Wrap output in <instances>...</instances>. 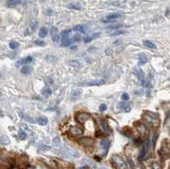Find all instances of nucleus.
<instances>
[{"mask_svg": "<svg viewBox=\"0 0 170 169\" xmlns=\"http://www.w3.org/2000/svg\"><path fill=\"white\" fill-rule=\"evenodd\" d=\"M112 161L114 163V165L118 169H126V167H127L125 162L123 161L121 156H117V155H114L112 157Z\"/></svg>", "mask_w": 170, "mask_h": 169, "instance_id": "nucleus-1", "label": "nucleus"}, {"mask_svg": "<svg viewBox=\"0 0 170 169\" xmlns=\"http://www.w3.org/2000/svg\"><path fill=\"white\" fill-rule=\"evenodd\" d=\"M151 141L147 139L144 142V146H143V149H142V151L140 155V157H139V159L142 160L144 158L145 156H146L149 152H150V150H151Z\"/></svg>", "mask_w": 170, "mask_h": 169, "instance_id": "nucleus-2", "label": "nucleus"}, {"mask_svg": "<svg viewBox=\"0 0 170 169\" xmlns=\"http://www.w3.org/2000/svg\"><path fill=\"white\" fill-rule=\"evenodd\" d=\"M105 83V81L102 79H95L91 80V81H87V82H82V83H78V85H82V86H101Z\"/></svg>", "mask_w": 170, "mask_h": 169, "instance_id": "nucleus-3", "label": "nucleus"}, {"mask_svg": "<svg viewBox=\"0 0 170 169\" xmlns=\"http://www.w3.org/2000/svg\"><path fill=\"white\" fill-rule=\"evenodd\" d=\"M75 118H76L77 122H79L81 124H84V122H86L90 119V116L86 112H78Z\"/></svg>", "mask_w": 170, "mask_h": 169, "instance_id": "nucleus-4", "label": "nucleus"}, {"mask_svg": "<svg viewBox=\"0 0 170 169\" xmlns=\"http://www.w3.org/2000/svg\"><path fill=\"white\" fill-rule=\"evenodd\" d=\"M79 143L85 147H91L94 144V140L92 138L84 137L79 139Z\"/></svg>", "mask_w": 170, "mask_h": 169, "instance_id": "nucleus-5", "label": "nucleus"}, {"mask_svg": "<svg viewBox=\"0 0 170 169\" xmlns=\"http://www.w3.org/2000/svg\"><path fill=\"white\" fill-rule=\"evenodd\" d=\"M69 131H70V134H71V135H73V136H80V135H82V134H84V131L82 130L81 128L76 127V126H72V127H71L70 129H69Z\"/></svg>", "mask_w": 170, "mask_h": 169, "instance_id": "nucleus-6", "label": "nucleus"}, {"mask_svg": "<svg viewBox=\"0 0 170 169\" xmlns=\"http://www.w3.org/2000/svg\"><path fill=\"white\" fill-rule=\"evenodd\" d=\"M121 16V15L118 13H114V14H111V15H109V16H107L106 17V19L102 20V21L104 23H109V22H112V21H113L114 20L117 19V18H119Z\"/></svg>", "mask_w": 170, "mask_h": 169, "instance_id": "nucleus-7", "label": "nucleus"}, {"mask_svg": "<svg viewBox=\"0 0 170 169\" xmlns=\"http://www.w3.org/2000/svg\"><path fill=\"white\" fill-rule=\"evenodd\" d=\"M81 94H82V90L81 89H74L71 91L70 97L72 100H77L80 98Z\"/></svg>", "mask_w": 170, "mask_h": 169, "instance_id": "nucleus-8", "label": "nucleus"}, {"mask_svg": "<svg viewBox=\"0 0 170 169\" xmlns=\"http://www.w3.org/2000/svg\"><path fill=\"white\" fill-rule=\"evenodd\" d=\"M100 126H101L103 131L107 134H110L112 133V130H111L109 125H108V123H107V121L106 120H101L100 121Z\"/></svg>", "mask_w": 170, "mask_h": 169, "instance_id": "nucleus-9", "label": "nucleus"}, {"mask_svg": "<svg viewBox=\"0 0 170 169\" xmlns=\"http://www.w3.org/2000/svg\"><path fill=\"white\" fill-rule=\"evenodd\" d=\"M135 75L138 77L139 80L144 84V73H143V71L140 68H136L135 69Z\"/></svg>", "mask_w": 170, "mask_h": 169, "instance_id": "nucleus-10", "label": "nucleus"}, {"mask_svg": "<svg viewBox=\"0 0 170 169\" xmlns=\"http://www.w3.org/2000/svg\"><path fill=\"white\" fill-rule=\"evenodd\" d=\"M32 61V56H27V57H25L21 59V61L17 62V65H28L29 63H31Z\"/></svg>", "mask_w": 170, "mask_h": 169, "instance_id": "nucleus-11", "label": "nucleus"}, {"mask_svg": "<svg viewBox=\"0 0 170 169\" xmlns=\"http://www.w3.org/2000/svg\"><path fill=\"white\" fill-rule=\"evenodd\" d=\"M70 33H71V30H70V29H66V30L61 32V38H62L61 40H62V42L69 39V35H70Z\"/></svg>", "mask_w": 170, "mask_h": 169, "instance_id": "nucleus-12", "label": "nucleus"}, {"mask_svg": "<svg viewBox=\"0 0 170 169\" xmlns=\"http://www.w3.org/2000/svg\"><path fill=\"white\" fill-rule=\"evenodd\" d=\"M100 144H101V146H102V148L105 150V151H106V153H107V151H108V150H109L110 148V142L108 139H102V140L100 141Z\"/></svg>", "mask_w": 170, "mask_h": 169, "instance_id": "nucleus-13", "label": "nucleus"}, {"mask_svg": "<svg viewBox=\"0 0 170 169\" xmlns=\"http://www.w3.org/2000/svg\"><path fill=\"white\" fill-rule=\"evenodd\" d=\"M21 0H7V6L10 8H13V7L18 5L19 3H21Z\"/></svg>", "mask_w": 170, "mask_h": 169, "instance_id": "nucleus-14", "label": "nucleus"}, {"mask_svg": "<svg viewBox=\"0 0 170 169\" xmlns=\"http://www.w3.org/2000/svg\"><path fill=\"white\" fill-rule=\"evenodd\" d=\"M10 138L6 136V135H3L0 137V144H3V145H7V144H10Z\"/></svg>", "mask_w": 170, "mask_h": 169, "instance_id": "nucleus-15", "label": "nucleus"}, {"mask_svg": "<svg viewBox=\"0 0 170 169\" xmlns=\"http://www.w3.org/2000/svg\"><path fill=\"white\" fill-rule=\"evenodd\" d=\"M48 29L46 28L45 26H43V27H41L40 28V31H39V35L40 38H45L46 36L48 35Z\"/></svg>", "mask_w": 170, "mask_h": 169, "instance_id": "nucleus-16", "label": "nucleus"}, {"mask_svg": "<svg viewBox=\"0 0 170 169\" xmlns=\"http://www.w3.org/2000/svg\"><path fill=\"white\" fill-rule=\"evenodd\" d=\"M38 123L40 126H44L48 123V118L46 116H40L38 118Z\"/></svg>", "mask_w": 170, "mask_h": 169, "instance_id": "nucleus-17", "label": "nucleus"}, {"mask_svg": "<svg viewBox=\"0 0 170 169\" xmlns=\"http://www.w3.org/2000/svg\"><path fill=\"white\" fill-rule=\"evenodd\" d=\"M147 58L145 54H141L139 55V64L140 65H144L147 63Z\"/></svg>", "mask_w": 170, "mask_h": 169, "instance_id": "nucleus-18", "label": "nucleus"}, {"mask_svg": "<svg viewBox=\"0 0 170 169\" xmlns=\"http://www.w3.org/2000/svg\"><path fill=\"white\" fill-rule=\"evenodd\" d=\"M67 8L71 9V10H80L81 9H82V7H81V5L79 4V3H69V4L67 5Z\"/></svg>", "mask_w": 170, "mask_h": 169, "instance_id": "nucleus-19", "label": "nucleus"}, {"mask_svg": "<svg viewBox=\"0 0 170 169\" xmlns=\"http://www.w3.org/2000/svg\"><path fill=\"white\" fill-rule=\"evenodd\" d=\"M31 71H32V68L28 66H24L23 67H21V72L22 74H30L31 73Z\"/></svg>", "mask_w": 170, "mask_h": 169, "instance_id": "nucleus-20", "label": "nucleus"}, {"mask_svg": "<svg viewBox=\"0 0 170 169\" xmlns=\"http://www.w3.org/2000/svg\"><path fill=\"white\" fill-rule=\"evenodd\" d=\"M143 44L145 46V47H147L149 48H152V49H155V48H157V46L153 43H151L150 41H144L143 42Z\"/></svg>", "mask_w": 170, "mask_h": 169, "instance_id": "nucleus-21", "label": "nucleus"}, {"mask_svg": "<svg viewBox=\"0 0 170 169\" xmlns=\"http://www.w3.org/2000/svg\"><path fill=\"white\" fill-rule=\"evenodd\" d=\"M119 107L126 112H128L130 111V107H129L128 104H126V103H119Z\"/></svg>", "mask_w": 170, "mask_h": 169, "instance_id": "nucleus-22", "label": "nucleus"}, {"mask_svg": "<svg viewBox=\"0 0 170 169\" xmlns=\"http://www.w3.org/2000/svg\"><path fill=\"white\" fill-rule=\"evenodd\" d=\"M42 94L44 97H48L52 94V90L49 88H45L42 91Z\"/></svg>", "mask_w": 170, "mask_h": 169, "instance_id": "nucleus-23", "label": "nucleus"}, {"mask_svg": "<svg viewBox=\"0 0 170 169\" xmlns=\"http://www.w3.org/2000/svg\"><path fill=\"white\" fill-rule=\"evenodd\" d=\"M99 34V33H97V34H94V35L91 36V37H89V36H87V37H84V43H90L91 42L93 39H94V38H97Z\"/></svg>", "mask_w": 170, "mask_h": 169, "instance_id": "nucleus-24", "label": "nucleus"}, {"mask_svg": "<svg viewBox=\"0 0 170 169\" xmlns=\"http://www.w3.org/2000/svg\"><path fill=\"white\" fill-rule=\"evenodd\" d=\"M73 43V41H72V39H69L68 40H66V41H63L61 42V47H68V46H70V45L71 44Z\"/></svg>", "mask_w": 170, "mask_h": 169, "instance_id": "nucleus-25", "label": "nucleus"}, {"mask_svg": "<svg viewBox=\"0 0 170 169\" xmlns=\"http://www.w3.org/2000/svg\"><path fill=\"white\" fill-rule=\"evenodd\" d=\"M84 29H85V26H83V25H77V26H74L73 30L76 31V32H84Z\"/></svg>", "mask_w": 170, "mask_h": 169, "instance_id": "nucleus-26", "label": "nucleus"}, {"mask_svg": "<svg viewBox=\"0 0 170 169\" xmlns=\"http://www.w3.org/2000/svg\"><path fill=\"white\" fill-rule=\"evenodd\" d=\"M84 162H87V164L90 166V167H91L92 169H97V166L95 163H94L93 162H91V161H89V160L87 159H84Z\"/></svg>", "mask_w": 170, "mask_h": 169, "instance_id": "nucleus-27", "label": "nucleus"}, {"mask_svg": "<svg viewBox=\"0 0 170 169\" xmlns=\"http://www.w3.org/2000/svg\"><path fill=\"white\" fill-rule=\"evenodd\" d=\"M20 43L18 42H11L10 43V48L11 49H16V48H19Z\"/></svg>", "mask_w": 170, "mask_h": 169, "instance_id": "nucleus-28", "label": "nucleus"}, {"mask_svg": "<svg viewBox=\"0 0 170 169\" xmlns=\"http://www.w3.org/2000/svg\"><path fill=\"white\" fill-rule=\"evenodd\" d=\"M19 137L21 140H25L26 139V134L22 130L19 131Z\"/></svg>", "mask_w": 170, "mask_h": 169, "instance_id": "nucleus-29", "label": "nucleus"}, {"mask_svg": "<svg viewBox=\"0 0 170 169\" xmlns=\"http://www.w3.org/2000/svg\"><path fill=\"white\" fill-rule=\"evenodd\" d=\"M99 112H105V111L107 110V105H106V104H101V105H99Z\"/></svg>", "mask_w": 170, "mask_h": 169, "instance_id": "nucleus-30", "label": "nucleus"}, {"mask_svg": "<svg viewBox=\"0 0 170 169\" xmlns=\"http://www.w3.org/2000/svg\"><path fill=\"white\" fill-rule=\"evenodd\" d=\"M123 33H125L124 31H116V32L111 33V36H118V35H122Z\"/></svg>", "mask_w": 170, "mask_h": 169, "instance_id": "nucleus-31", "label": "nucleus"}, {"mask_svg": "<svg viewBox=\"0 0 170 169\" xmlns=\"http://www.w3.org/2000/svg\"><path fill=\"white\" fill-rule=\"evenodd\" d=\"M58 32V29L56 27H51L50 29V31H49V33H50V35H55V34H57Z\"/></svg>", "mask_w": 170, "mask_h": 169, "instance_id": "nucleus-32", "label": "nucleus"}, {"mask_svg": "<svg viewBox=\"0 0 170 169\" xmlns=\"http://www.w3.org/2000/svg\"><path fill=\"white\" fill-rule=\"evenodd\" d=\"M59 40H60V36L58 35V34L52 35V41L57 43V42H59Z\"/></svg>", "mask_w": 170, "mask_h": 169, "instance_id": "nucleus-33", "label": "nucleus"}, {"mask_svg": "<svg viewBox=\"0 0 170 169\" xmlns=\"http://www.w3.org/2000/svg\"><path fill=\"white\" fill-rule=\"evenodd\" d=\"M34 43L36 45H38V46H44L45 45V43L44 41H42V40H36L34 42Z\"/></svg>", "mask_w": 170, "mask_h": 169, "instance_id": "nucleus-34", "label": "nucleus"}, {"mask_svg": "<svg viewBox=\"0 0 170 169\" xmlns=\"http://www.w3.org/2000/svg\"><path fill=\"white\" fill-rule=\"evenodd\" d=\"M151 169H162V167H161V166L158 163H153V164L151 165Z\"/></svg>", "mask_w": 170, "mask_h": 169, "instance_id": "nucleus-35", "label": "nucleus"}, {"mask_svg": "<svg viewBox=\"0 0 170 169\" xmlns=\"http://www.w3.org/2000/svg\"><path fill=\"white\" fill-rule=\"evenodd\" d=\"M81 36L79 35H76V36H74L73 37V39H72V41L73 42H79L81 41Z\"/></svg>", "mask_w": 170, "mask_h": 169, "instance_id": "nucleus-36", "label": "nucleus"}, {"mask_svg": "<svg viewBox=\"0 0 170 169\" xmlns=\"http://www.w3.org/2000/svg\"><path fill=\"white\" fill-rule=\"evenodd\" d=\"M122 99H123L124 101H127V100H128V99H129V96H128V94H126L125 93V94H122Z\"/></svg>", "mask_w": 170, "mask_h": 169, "instance_id": "nucleus-37", "label": "nucleus"}, {"mask_svg": "<svg viewBox=\"0 0 170 169\" xmlns=\"http://www.w3.org/2000/svg\"><path fill=\"white\" fill-rule=\"evenodd\" d=\"M69 63H70V65L72 66H80V64H79L77 61H70Z\"/></svg>", "mask_w": 170, "mask_h": 169, "instance_id": "nucleus-38", "label": "nucleus"}, {"mask_svg": "<svg viewBox=\"0 0 170 169\" xmlns=\"http://www.w3.org/2000/svg\"><path fill=\"white\" fill-rule=\"evenodd\" d=\"M121 26H122V25H117V26H108V28H118V27H121Z\"/></svg>", "mask_w": 170, "mask_h": 169, "instance_id": "nucleus-39", "label": "nucleus"}, {"mask_svg": "<svg viewBox=\"0 0 170 169\" xmlns=\"http://www.w3.org/2000/svg\"><path fill=\"white\" fill-rule=\"evenodd\" d=\"M168 13H169V10H168V9L167 10V12H166V16H168Z\"/></svg>", "mask_w": 170, "mask_h": 169, "instance_id": "nucleus-40", "label": "nucleus"}, {"mask_svg": "<svg viewBox=\"0 0 170 169\" xmlns=\"http://www.w3.org/2000/svg\"><path fill=\"white\" fill-rule=\"evenodd\" d=\"M101 169H107V168H106L105 167H101Z\"/></svg>", "mask_w": 170, "mask_h": 169, "instance_id": "nucleus-41", "label": "nucleus"}, {"mask_svg": "<svg viewBox=\"0 0 170 169\" xmlns=\"http://www.w3.org/2000/svg\"><path fill=\"white\" fill-rule=\"evenodd\" d=\"M1 94H2V92H1V91H0V95H1Z\"/></svg>", "mask_w": 170, "mask_h": 169, "instance_id": "nucleus-42", "label": "nucleus"}, {"mask_svg": "<svg viewBox=\"0 0 170 169\" xmlns=\"http://www.w3.org/2000/svg\"><path fill=\"white\" fill-rule=\"evenodd\" d=\"M79 169H84V167H80V168H79Z\"/></svg>", "mask_w": 170, "mask_h": 169, "instance_id": "nucleus-43", "label": "nucleus"}, {"mask_svg": "<svg viewBox=\"0 0 170 169\" xmlns=\"http://www.w3.org/2000/svg\"><path fill=\"white\" fill-rule=\"evenodd\" d=\"M0 76H1V75H0Z\"/></svg>", "mask_w": 170, "mask_h": 169, "instance_id": "nucleus-44", "label": "nucleus"}]
</instances>
